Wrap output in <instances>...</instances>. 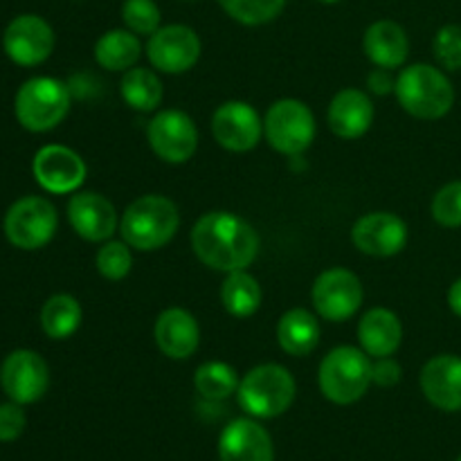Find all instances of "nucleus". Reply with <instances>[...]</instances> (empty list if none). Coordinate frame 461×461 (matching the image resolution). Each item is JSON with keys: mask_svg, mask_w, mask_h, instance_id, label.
<instances>
[{"mask_svg": "<svg viewBox=\"0 0 461 461\" xmlns=\"http://www.w3.org/2000/svg\"><path fill=\"white\" fill-rule=\"evenodd\" d=\"M194 255L207 268L219 273L246 270L259 255V234L241 216L232 212H207L194 223L192 234Z\"/></svg>", "mask_w": 461, "mask_h": 461, "instance_id": "f257e3e1", "label": "nucleus"}, {"mask_svg": "<svg viewBox=\"0 0 461 461\" xmlns=\"http://www.w3.org/2000/svg\"><path fill=\"white\" fill-rule=\"evenodd\" d=\"M180 228L178 207L171 198L160 194H147L126 207L120 221L122 239L131 248L153 252L165 248Z\"/></svg>", "mask_w": 461, "mask_h": 461, "instance_id": "f03ea898", "label": "nucleus"}, {"mask_svg": "<svg viewBox=\"0 0 461 461\" xmlns=\"http://www.w3.org/2000/svg\"><path fill=\"white\" fill-rule=\"evenodd\" d=\"M394 95L405 113L417 120H441L455 104V90L448 77L428 63H414L396 77Z\"/></svg>", "mask_w": 461, "mask_h": 461, "instance_id": "7ed1b4c3", "label": "nucleus"}, {"mask_svg": "<svg viewBox=\"0 0 461 461\" xmlns=\"http://www.w3.org/2000/svg\"><path fill=\"white\" fill-rule=\"evenodd\" d=\"M372 383V360L358 347H336L320 363V392L336 405L360 401Z\"/></svg>", "mask_w": 461, "mask_h": 461, "instance_id": "20e7f679", "label": "nucleus"}, {"mask_svg": "<svg viewBox=\"0 0 461 461\" xmlns=\"http://www.w3.org/2000/svg\"><path fill=\"white\" fill-rule=\"evenodd\" d=\"M295 378L286 367L275 363L257 365L239 383V405L255 419H275L295 401Z\"/></svg>", "mask_w": 461, "mask_h": 461, "instance_id": "39448f33", "label": "nucleus"}, {"mask_svg": "<svg viewBox=\"0 0 461 461\" xmlns=\"http://www.w3.org/2000/svg\"><path fill=\"white\" fill-rule=\"evenodd\" d=\"M16 120L32 133H45L70 113V88L54 77H34L18 88L14 99Z\"/></svg>", "mask_w": 461, "mask_h": 461, "instance_id": "423d86ee", "label": "nucleus"}, {"mask_svg": "<svg viewBox=\"0 0 461 461\" xmlns=\"http://www.w3.org/2000/svg\"><path fill=\"white\" fill-rule=\"evenodd\" d=\"M264 135L282 156H302L315 140L313 111L300 99H277L264 117Z\"/></svg>", "mask_w": 461, "mask_h": 461, "instance_id": "0eeeda50", "label": "nucleus"}, {"mask_svg": "<svg viewBox=\"0 0 461 461\" xmlns=\"http://www.w3.org/2000/svg\"><path fill=\"white\" fill-rule=\"evenodd\" d=\"M59 216L52 203L43 196L18 198L5 216V234L21 250H39L57 234Z\"/></svg>", "mask_w": 461, "mask_h": 461, "instance_id": "6e6552de", "label": "nucleus"}, {"mask_svg": "<svg viewBox=\"0 0 461 461\" xmlns=\"http://www.w3.org/2000/svg\"><path fill=\"white\" fill-rule=\"evenodd\" d=\"M363 284L358 275L347 268H329L313 284L315 313L329 322H345L363 306Z\"/></svg>", "mask_w": 461, "mask_h": 461, "instance_id": "1a4fd4ad", "label": "nucleus"}, {"mask_svg": "<svg viewBox=\"0 0 461 461\" xmlns=\"http://www.w3.org/2000/svg\"><path fill=\"white\" fill-rule=\"evenodd\" d=\"M147 138L153 153L169 165H183L198 149V129L185 111L167 108L153 115L147 126Z\"/></svg>", "mask_w": 461, "mask_h": 461, "instance_id": "9d476101", "label": "nucleus"}, {"mask_svg": "<svg viewBox=\"0 0 461 461\" xmlns=\"http://www.w3.org/2000/svg\"><path fill=\"white\" fill-rule=\"evenodd\" d=\"M0 385L14 403H36L50 387L48 363L32 349L12 351L0 367Z\"/></svg>", "mask_w": 461, "mask_h": 461, "instance_id": "9b49d317", "label": "nucleus"}, {"mask_svg": "<svg viewBox=\"0 0 461 461\" xmlns=\"http://www.w3.org/2000/svg\"><path fill=\"white\" fill-rule=\"evenodd\" d=\"M147 57L165 75H183L201 59V39L187 25H165L149 36Z\"/></svg>", "mask_w": 461, "mask_h": 461, "instance_id": "f8f14e48", "label": "nucleus"}, {"mask_svg": "<svg viewBox=\"0 0 461 461\" xmlns=\"http://www.w3.org/2000/svg\"><path fill=\"white\" fill-rule=\"evenodd\" d=\"M3 48L14 63L23 68L48 61L54 50V32L45 18L36 14H23L7 25L3 34Z\"/></svg>", "mask_w": 461, "mask_h": 461, "instance_id": "ddd939ff", "label": "nucleus"}, {"mask_svg": "<svg viewBox=\"0 0 461 461\" xmlns=\"http://www.w3.org/2000/svg\"><path fill=\"white\" fill-rule=\"evenodd\" d=\"M214 140L232 153H246L264 138V120L246 102H225L212 115Z\"/></svg>", "mask_w": 461, "mask_h": 461, "instance_id": "4468645a", "label": "nucleus"}, {"mask_svg": "<svg viewBox=\"0 0 461 461\" xmlns=\"http://www.w3.org/2000/svg\"><path fill=\"white\" fill-rule=\"evenodd\" d=\"M32 174L36 183L50 194H72L84 185L86 162L84 158L70 147L63 144H48L39 149L32 162Z\"/></svg>", "mask_w": 461, "mask_h": 461, "instance_id": "2eb2a0df", "label": "nucleus"}, {"mask_svg": "<svg viewBox=\"0 0 461 461\" xmlns=\"http://www.w3.org/2000/svg\"><path fill=\"white\" fill-rule=\"evenodd\" d=\"M351 241L363 255L394 257L408 243V225L392 212H369L354 223Z\"/></svg>", "mask_w": 461, "mask_h": 461, "instance_id": "dca6fc26", "label": "nucleus"}, {"mask_svg": "<svg viewBox=\"0 0 461 461\" xmlns=\"http://www.w3.org/2000/svg\"><path fill=\"white\" fill-rule=\"evenodd\" d=\"M68 221L81 239L102 243L115 234L120 219L106 196L97 192H79L68 203Z\"/></svg>", "mask_w": 461, "mask_h": 461, "instance_id": "f3484780", "label": "nucleus"}, {"mask_svg": "<svg viewBox=\"0 0 461 461\" xmlns=\"http://www.w3.org/2000/svg\"><path fill=\"white\" fill-rule=\"evenodd\" d=\"M421 392L435 408L444 412L461 410V358L441 354L428 360L421 369Z\"/></svg>", "mask_w": 461, "mask_h": 461, "instance_id": "a211bd4d", "label": "nucleus"}, {"mask_svg": "<svg viewBox=\"0 0 461 461\" xmlns=\"http://www.w3.org/2000/svg\"><path fill=\"white\" fill-rule=\"evenodd\" d=\"M156 345L167 358L187 360L196 354L201 342V327L187 309H167L158 315L153 327Z\"/></svg>", "mask_w": 461, "mask_h": 461, "instance_id": "6ab92c4d", "label": "nucleus"}, {"mask_svg": "<svg viewBox=\"0 0 461 461\" xmlns=\"http://www.w3.org/2000/svg\"><path fill=\"white\" fill-rule=\"evenodd\" d=\"M219 457L221 461H275L273 439L252 419H237L221 432Z\"/></svg>", "mask_w": 461, "mask_h": 461, "instance_id": "aec40b11", "label": "nucleus"}, {"mask_svg": "<svg viewBox=\"0 0 461 461\" xmlns=\"http://www.w3.org/2000/svg\"><path fill=\"white\" fill-rule=\"evenodd\" d=\"M329 129L342 140H358L372 129L374 104L367 93L358 88H345L331 99L327 113Z\"/></svg>", "mask_w": 461, "mask_h": 461, "instance_id": "412c9836", "label": "nucleus"}, {"mask_svg": "<svg viewBox=\"0 0 461 461\" xmlns=\"http://www.w3.org/2000/svg\"><path fill=\"white\" fill-rule=\"evenodd\" d=\"M401 340H403V327L394 311L378 306V309L367 311L358 322L360 349L369 358L394 356V351L401 347Z\"/></svg>", "mask_w": 461, "mask_h": 461, "instance_id": "4be33fe9", "label": "nucleus"}, {"mask_svg": "<svg viewBox=\"0 0 461 461\" xmlns=\"http://www.w3.org/2000/svg\"><path fill=\"white\" fill-rule=\"evenodd\" d=\"M363 48L374 66L394 70V68H401L408 61L410 41L399 23L376 21L365 32Z\"/></svg>", "mask_w": 461, "mask_h": 461, "instance_id": "5701e85b", "label": "nucleus"}, {"mask_svg": "<svg viewBox=\"0 0 461 461\" xmlns=\"http://www.w3.org/2000/svg\"><path fill=\"white\" fill-rule=\"evenodd\" d=\"M322 338V327H320L318 315L306 309H291L279 318L277 324V342L288 356H309L315 351Z\"/></svg>", "mask_w": 461, "mask_h": 461, "instance_id": "b1692460", "label": "nucleus"}, {"mask_svg": "<svg viewBox=\"0 0 461 461\" xmlns=\"http://www.w3.org/2000/svg\"><path fill=\"white\" fill-rule=\"evenodd\" d=\"M142 57V43L131 30H111L95 43V61L111 72H126Z\"/></svg>", "mask_w": 461, "mask_h": 461, "instance_id": "393cba45", "label": "nucleus"}, {"mask_svg": "<svg viewBox=\"0 0 461 461\" xmlns=\"http://www.w3.org/2000/svg\"><path fill=\"white\" fill-rule=\"evenodd\" d=\"M264 293L259 282L248 270H234L228 273L223 286H221V302L232 318L246 320L259 311Z\"/></svg>", "mask_w": 461, "mask_h": 461, "instance_id": "a878e982", "label": "nucleus"}, {"mask_svg": "<svg viewBox=\"0 0 461 461\" xmlns=\"http://www.w3.org/2000/svg\"><path fill=\"white\" fill-rule=\"evenodd\" d=\"M81 320H84L81 304L66 293L52 295L41 309V327L52 340H68L81 327Z\"/></svg>", "mask_w": 461, "mask_h": 461, "instance_id": "bb28decb", "label": "nucleus"}, {"mask_svg": "<svg viewBox=\"0 0 461 461\" xmlns=\"http://www.w3.org/2000/svg\"><path fill=\"white\" fill-rule=\"evenodd\" d=\"M122 99L138 113H151L162 102V81L149 68H131L120 84Z\"/></svg>", "mask_w": 461, "mask_h": 461, "instance_id": "cd10ccee", "label": "nucleus"}, {"mask_svg": "<svg viewBox=\"0 0 461 461\" xmlns=\"http://www.w3.org/2000/svg\"><path fill=\"white\" fill-rule=\"evenodd\" d=\"M239 376L232 365L221 363V360H210L203 363L194 374V385L196 392L207 401H225L239 390Z\"/></svg>", "mask_w": 461, "mask_h": 461, "instance_id": "c85d7f7f", "label": "nucleus"}, {"mask_svg": "<svg viewBox=\"0 0 461 461\" xmlns=\"http://www.w3.org/2000/svg\"><path fill=\"white\" fill-rule=\"evenodd\" d=\"M223 12L241 25H266L286 7V0H219Z\"/></svg>", "mask_w": 461, "mask_h": 461, "instance_id": "c756f323", "label": "nucleus"}, {"mask_svg": "<svg viewBox=\"0 0 461 461\" xmlns=\"http://www.w3.org/2000/svg\"><path fill=\"white\" fill-rule=\"evenodd\" d=\"M97 273L108 282H120L133 268V255L126 241H108L97 252Z\"/></svg>", "mask_w": 461, "mask_h": 461, "instance_id": "7c9ffc66", "label": "nucleus"}, {"mask_svg": "<svg viewBox=\"0 0 461 461\" xmlns=\"http://www.w3.org/2000/svg\"><path fill=\"white\" fill-rule=\"evenodd\" d=\"M122 21L126 30L138 36H151L160 30L162 14L156 0H124L122 5Z\"/></svg>", "mask_w": 461, "mask_h": 461, "instance_id": "2f4dec72", "label": "nucleus"}, {"mask_svg": "<svg viewBox=\"0 0 461 461\" xmlns=\"http://www.w3.org/2000/svg\"><path fill=\"white\" fill-rule=\"evenodd\" d=\"M432 219L444 228H461V180L444 185L432 198Z\"/></svg>", "mask_w": 461, "mask_h": 461, "instance_id": "473e14b6", "label": "nucleus"}, {"mask_svg": "<svg viewBox=\"0 0 461 461\" xmlns=\"http://www.w3.org/2000/svg\"><path fill=\"white\" fill-rule=\"evenodd\" d=\"M437 61L446 70H461V27L459 25H444L435 34L432 41Z\"/></svg>", "mask_w": 461, "mask_h": 461, "instance_id": "72a5a7b5", "label": "nucleus"}, {"mask_svg": "<svg viewBox=\"0 0 461 461\" xmlns=\"http://www.w3.org/2000/svg\"><path fill=\"white\" fill-rule=\"evenodd\" d=\"M27 426V417L23 412V405L21 403H9L0 405V441H16L18 437L25 432Z\"/></svg>", "mask_w": 461, "mask_h": 461, "instance_id": "f704fd0d", "label": "nucleus"}, {"mask_svg": "<svg viewBox=\"0 0 461 461\" xmlns=\"http://www.w3.org/2000/svg\"><path fill=\"white\" fill-rule=\"evenodd\" d=\"M403 376V369L396 363L392 356L385 358H376V363H372V381L381 387H392L401 381Z\"/></svg>", "mask_w": 461, "mask_h": 461, "instance_id": "c9c22d12", "label": "nucleus"}, {"mask_svg": "<svg viewBox=\"0 0 461 461\" xmlns=\"http://www.w3.org/2000/svg\"><path fill=\"white\" fill-rule=\"evenodd\" d=\"M367 86L372 93L390 95L394 93L396 79L392 77V70H387V68H374V70L367 75Z\"/></svg>", "mask_w": 461, "mask_h": 461, "instance_id": "e433bc0d", "label": "nucleus"}, {"mask_svg": "<svg viewBox=\"0 0 461 461\" xmlns=\"http://www.w3.org/2000/svg\"><path fill=\"white\" fill-rule=\"evenodd\" d=\"M448 306L453 309L455 315H459V318H461V277L453 284V286H450Z\"/></svg>", "mask_w": 461, "mask_h": 461, "instance_id": "4c0bfd02", "label": "nucleus"}, {"mask_svg": "<svg viewBox=\"0 0 461 461\" xmlns=\"http://www.w3.org/2000/svg\"><path fill=\"white\" fill-rule=\"evenodd\" d=\"M320 3H324V5H336V3H340V0H320Z\"/></svg>", "mask_w": 461, "mask_h": 461, "instance_id": "58836bf2", "label": "nucleus"}, {"mask_svg": "<svg viewBox=\"0 0 461 461\" xmlns=\"http://www.w3.org/2000/svg\"><path fill=\"white\" fill-rule=\"evenodd\" d=\"M457 461H461V457H459V459H457Z\"/></svg>", "mask_w": 461, "mask_h": 461, "instance_id": "ea45409f", "label": "nucleus"}]
</instances>
